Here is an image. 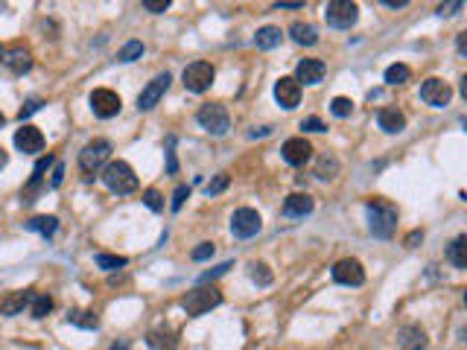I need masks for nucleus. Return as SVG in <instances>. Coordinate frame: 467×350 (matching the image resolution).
<instances>
[{
    "label": "nucleus",
    "mask_w": 467,
    "mask_h": 350,
    "mask_svg": "<svg viewBox=\"0 0 467 350\" xmlns=\"http://www.w3.org/2000/svg\"><path fill=\"white\" fill-rule=\"evenodd\" d=\"M330 111L336 117H350V111H354V99H347V97H336L330 102Z\"/></svg>",
    "instance_id": "obj_36"
},
{
    "label": "nucleus",
    "mask_w": 467,
    "mask_h": 350,
    "mask_svg": "<svg viewBox=\"0 0 467 350\" xmlns=\"http://www.w3.org/2000/svg\"><path fill=\"white\" fill-rule=\"evenodd\" d=\"M144 41H137V38H132V41H126L120 50H117V61H123V64H128V61H137L140 56H144Z\"/></svg>",
    "instance_id": "obj_29"
},
{
    "label": "nucleus",
    "mask_w": 467,
    "mask_h": 350,
    "mask_svg": "<svg viewBox=\"0 0 467 350\" xmlns=\"http://www.w3.org/2000/svg\"><path fill=\"white\" fill-rule=\"evenodd\" d=\"M421 99L426 102V106H432V108H444V106H450V99H452V88H450V82L432 76V79H426L421 85Z\"/></svg>",
    "instance_id": "obj_12"
},
{
    "label": "nucleus",
    "mask_w": 467,
    "mask_h": 350,
    "mask_svg": "<svg viewBox=\"0 0 467 350\" xmlns=\"http://www.w3.org/2000/svg\"><path fill=\"white\" fill-rule=\"evenodd\" d=\"M447 260L456 269H467V237L464 233H459V237L447 245Z\"/></svg>",
    "instance_id": "obj_25"
},
{
    "label": "nucleus",
    "mask_w": 467,
    "mask_h": 350,
    "mask_svg": "<svg viewBox=\"0 0 467 350\" xmlns=\"http://www.w3.org/2000/svg\"><path fill=\"white\" fill-rule=\"evenodd\" d=\"M383 6H388V9H403L406 0H383Z\"/></svg>",
    "instance_id": "obj_49"
},
{
    "label": "nucleus",
    "mask_w": 467,
    "mask_h": 350,
    "mask_svg": "<svg viewBox=\"0 0 467 350\" xmlns=\"http://www.w3.org/2000/svg\"><path fill=\"white\" fill-rule=\"evenodd\" d=\"M94 260H97V266L99 269H106V271H114V269H123L128 260H126V257H117V254H97L94 257Z\"/></svg>",
    "instance_id": "obj_35"
},
{
    "label": "nucleus",
    "mask_w": 467,
    "mask_h": 350,
    "mask_svg": "<svg viewBox=\"0 0 467 350\" xmlns=\"http://www.w3.org/2000/svg\"><path fill=\"white\" fill-rule=\"evenodd\" d=\"M32 295H35V292H30V289L6 295L3 301H0V315H6V318H12V315H21L23 309H27V307L32 304Z\"/></svg>",
    "instance_id": "obj_20"
},
{
    "label": "nucleus",
    "mask_w": 467,
    "mask_h": 350,
    "mask_svg": "<svg viewBox=\"0 0 467 350\" xmlns=\"http://www.w3.org/2000/svg\"><path fill=\"white\" fill-rule=\"evenodd\" d=\"M15 146H18L23 155L41 152V149H44V135H41V128H38V126H30V123H23L18 132H15Z\"/></svg>",
    "instance_id": "obj_15"
},
{
    "label": "nucleus",
    "mask_w": 467,
    "mask_h": 350,
    "mask_svg": "<svg viewBox=\"0 0 467 350\" xmlns=\"http://www.w3.org/2000/svg\"><path fill=\"white\" fill-rule=\"evenodd\" d=\"M53 164H56L53 155H44V158H38V164L32 166V178H30V184L23 187V193H21V199H23V202H35L38 190L44 187V173H47Z\"/></svg>",
    "instance_id": "obj_17"
},
{
    "label": "nucleus",
    "mask_w": 467,
    "mask_h": 350,
    "mask_svg": "<svg viewBox=\"0 0 467 350\" xmlns=\"http://www.w3.org/2000/svg\"><path fill=\"white\" fill-rule=\"evenodd\" d=\"M0 56H3V47H0Z\"/></svg>",
    "instance_id": "obj_53"
},
{
    "label": "nucleus",
    "mask_w": 467,
    "mask_h": 350,
    "mask_svg": "<svg viewBox=\"0 0 467 350\" xmlns=\"http://www.w3.org/2000/svg\"><path fill=\"white\" fill-rule=\"evenodd\" d=\"M234 263H222V266H216V269H211V271H204V275L199 278V283H211L213 278H219V275H225V271L231 269Z\"/></svg>",
    "instance_id": "obj_45"
},
{
    "label": "nucleus",
    "mask_w": 467,
    "mask_h": 350,
    "mask_svg": "<svg viewBox=\"0 0 467 350\" xmlns=\"http://www.w3.org/2000/svg\"><path fill=\"white\" fill-rule=\"evenodd\" d=\"M365 213H368V231L377 240H392L397 231V207L385 199H368L365 202Z\"/></svg>",
    "instance_id": "obj_1"
},
{
    "label": "nucleus",
    "mask_w": 467,
    "mask_h": 350,
    "mask_svg": "<svg viewBox=\"0 0 467 350\" xmlns=\"http://www.w3.org/2000/svg\"><path fill=\"white\" fill-rule=\"evenodd\" d=\"M459 9H464V3H461V0H452V3H441L435 12H438L441 18H450V15H456Z\"/></svg>",
    "instance_id": "obj_44"
},
{
    "label": "nucleus",
    "mask_w": 467,
    "mask_h": 350,
    "mask_svg": "<svg viewBox=\"0 0 467 350\" xmlns=\"http://www.w3.org/2000/svg\"><path fill=\"white\" fill-rule=\"evenodd\" d=\"M50 309H53V298L44 295V292H35V295H32V304H30L32 318H44Z\"/></svg>",
    "instance_id": "obj_32"
},
{
    "label": "nucleus",
    "mask_w": 467,
    "mask_h": 350,
    "mask_svg": "<svg viewBox=\"0 0 467 350\" xmlns=\"http://www.w3.org/2000/svg\"><path fill=\"white\" fill-rule=\"evenodd\" d=\"M249 278L257 283V286H269L271 283V269L266 263H251L249 266Z\"/></svg>",
    "instance_id": "obj_34"
},
{
    "label": "nucleus",
    "mask_w": 467,
    "mask_h": 350,
    "mask_svg": "<svg viewBox=\"0 0 467 350\" xmlns=\"http://www.w3.org/2000/svg\"><path fill=\"white\" fill-rule=\"evenodd\" d=\"M173 146H175V137H166V173H170V175L178 173V161H175Z\"/></svg>",
    "instance_id": "obj_41"
},
{
    "label": "nucleus",
    "mask_w": 467,
    "mask_h": 350,
    "mask_svg": "<svg viewBox=\"0 0 467 350\" xmlns=\"http://www.w3.org/2000/svg\"><path fill=\"white\" fill-rule=\"evenodd\" d=\"M228 184H231V175H228V173H216V175L204 184V193H207V196H219V193L228 190Z\"/></svg>",
    "instance_id": "obj_33"
},
{
    "label": "nucleus",
    "mask_w": 467,
    "mask_h": 350,
    "mask_svg": "<svg viewBox=\"0 0 467 350\" xmlns=\"http://www.w3.org/2000/svg\"><path fill=\"white\" fill-rule=\"evenodd\" d=\"M108 350H128V342H114Z\"/></svg>",
    "instance_id": "obj_51"
},
{
    "label": "nucleus",
    "mask_w": 467,
    "mask_h": 350,
    "mask_svg": "<svg viewBox=\"0 0 467 350\" xmlns=\"http://www.w3.org/2000/svg\"><path fill=\"white\" fill-rule=\"evenodd\" d=\"M88 102H90V111H94L99 120H111V117H117V114H120V108H123L120 94L111 90V88H97Z\"/></svg>",
    "instance_id": "obj_9"
},
{
    "label": "nucleus",
    "mask_w": 467,
    "mask_h": 350,
    "mask_svg": "<svg viewBox=\"0 0 467 350\" xmlns=\"http://www.w3.org/2000/svg\"><path fill=\"white\" fill-rule=\"evenodd\" d=\"M421 240H423V231H412V233H409V237H406L403 242H406V249H414V245H418Z\"/></svg>",
    "instance_id": "obj_47"
},
{
    "label": "nucleus",
    "mask_w": 467,
    "mask_h": 350,
    "mask_svg": "<svg viewBox=\"0 0 467 350\" xmlns=\"http://www.w3.org/2000/svg\"><path fill=\"white\" fill-rule=\"evenodd\" d=\"M213 76H216V70L211 61H193L184 68L181 79H184V88L193 90V94H204V90L213 85Z\"/></svg>",
    "instance_id": "obj_8"
},
{
    "label": "nucleus",
    "mask_w": 467,
    "mask_h": 350,
    "mask_svg": "<svg viewBox=\"0 0 467 350\" xmlns=\"http://www.w3.org/2000/svg\"><path fill=\"white\" fill-rule=\"evenodd\" d=\"M3 123H6V117H3V111H0V128H3Z\"/></svg>",
    "instance_id": "obj_52"
},
{
    "label": "nucleus",
    "mask_w": 467,
    "mask_h": 350,
    "mask_svg": "<svg viewBox=\"0 0 467 350\" xmlns=\"http://www.w3.org/2000/svg\"><path fill=\"white\" fill-rule=\"evenodd\" d=\"M144 204L149 207V211L161 213V211H164V196H161L158 190H146V193H144Z\"/></svg>",
    "instance_id": "obj_37"
},
{
    "label": "nucleus",
    "mask_w": 467,
    "mask_h": 350,
    "mask_svg": "<svg viewBox=\"0 0 467 350\" xmlns=\"http://www.w3.org/2000/svg\"><path fill=\"white\" fill-rule=\"evenodd\" d=\"M301 128H304V132H324L327 126H324L318 117H307V120H301Z\"/></svg>",
    "instance_id": "obj_46"
},
{
    "label": "nucleus",
    "mask_w": 467,
    "mask_h": 350,
    "mask_svg": "<svg viewBox=\"0 0 467 350\" xmlns=\"http://www.w3.org/2000/svg\"><path fill=\"white\" fill-rule=\"evenodd\" d=\"M280 155H283V161H287V164L304 166L309 158H313V146H309L307 137H289L287 144L280 146Z\"/></svg>",
    "instance_id": "obj_13"
},
{
    "label": "nucleus",
    "mask_w": 467,
    "mask_h": 350,
    "mask_svg": "<svg viewBox=\"0 0 467 350\" xmlns=\"http://www.w3.org/2000/svg\"><path fill=\"white\" fill-rule=\"evenodd\" d=\"M275 99H278L280 108L292 111L298 102H301V85H298L292 76H280V79L275 82Z\"/></svg>",
    "instance_id": "obj_14"
},
{
    "label": "nucleus",
    "mask_w": 467,
    "mask_h": 350,
    "mask_svg": "<svg viewBox=\"0 0 467 350\" xmlns=\"http://www.w3.org/2000/svg\"><path fill=\"white\" fill-rule=\"evenodd\" d=\"M146 347L149 350H175L178 347V336L173 330H166V327H155L146 333Z\"/></svg>",
    "instance_id": "obj_22"
},
{
    "label": "nucleus",
    "mask_w": 467,
    "mask_h": 350,
    "mask_svg": "<svg viewBox=\"0 0 467 350\" xmlns=\"http://www.w3.org/2000/svg\"><path fill=\"white\" fill-rule=\"evenodd\" d=\"M409 76H412L409 64L397 61V64H392V68H385V85H403V82H409Z\"/></svg>",
    "instance_id": "obj_31"
},
{
    "label": "nucleus",
    "mask_w": 467,
    "mask_h": 350,
    "mask_svg": "<svg viewBox=\"0 0 467 350\" xmlns=\"http://www.w3.org/2000/svg\"><path fill=\"white\" fill-rule=\"evenodd\" d=\"M324 73H327V64H324L321 59H304V61H298V68H295V76L292 79L298 85H318L324 79Z\"/></svg>",
    "instance_id": "obj_16"
},
{
    "label": "nucleus",
    "mask_w": 467,
    "mask_h": 350,
    "mask_svg": "<svg viewBox=\"0 0 467 350\" xmlns=\"http://www.w3.org/2000/svg\"><path fill=\"white\" fill-rule=\"evenodd\" d=\"M41 106H44V99H41V97H30L27 102H23V108H21V114H18V117H21V123H23V120H27V117H30V114H35V111H38V108H41Z\"/></svg>",
    "instance_id": "obj_40"
},
{
    "label": "nucleus",
    "mask_w": 467,
    "mask_h": 350,
    "mask_svg": "<svg viewBox=\"0 0 467 350\" xmlns=\"http://www.w3.org/2000/svg\"><path fill=\"white\" fill-rule=\"evenodd\" d=\"M144 9L152 12V15H161V12L170 9V0H144Z\"/></svg>",
    "instance_id": "obj_43"
},
{
    "label": "nucleus",
    "mask_w": 467,
    "mask_h": 350,
    "mask_svg": "<svg viewBox=\"0 0 467 350\" xmlns=\"http://www.w3.org/2000/svg\"><path fill=\"white\" fill-rule=\"evenodd\" d=\"M61 181H64V164L56 161V164H53V173H50L47 187H50V190H56V187H61Z\"/></svg>",
    "instance_id": "obj_42"
},
{
    "label": "nucleus",
    "mask_w": 467,
    "mask_h": 350,
    "mask_svg": "<svg viewBox=\"0 0 467 350\" xmlns=\"http://www.w3.org/2000/svg\"><path fill=\"white\" fill-rule=\"evenodd\" d=\"M27 231H35V233H41L44 240H50L59 231V219L56 216H32L27 222Z\"/></svg>",
    "instance_id": "obj_27"
},
{
    "label": "nucleus",
    "mask_w": 467,
    "mask_h": 350,
    "mask_svg": "<svg viewBox=\"0 0 467 350\" xmlns=\"http://www.w3.org/2000/svg\"><path fill=\"white\" fill-rule=\"evenodd\" d=\"M6 164H9V155H6V149H3V146H0V170H3Z\"/></svg>",
    "instance_id": "obj_50"
},
{
    "label": "nucleus",
    "mask_w": 467,
    "mask_h": 350,
    "mask_svg": "<svg viewBox=\"0 0 467 350\" xmlns=\"http://www.w3.org/2000/svg\"><path fill=\"white\" fill-rule=\"evenodd\" d=\"M111 161V144L108 140H90V144L82 146L79 152V170L85 173V178L90 181L97 173H102V166H106Z\"/></svg>",
    "instance_id": "obj_4"
},
{
    "label": "nucleus",
    "mask_w": 467,
    "mask_h": 350,
    "mask_svg": "<svg viewBox=\"0 0 467 350\" xmlns=\"http://www.w3.org/2000/svg\"><path fill=\"white\" fill-rule=\"evenodd\" d=\"M219 304H222V289L219 286H207V283H199L196 289H190L184 298H181V307H184V313L193 315V318H199L204 313H211V309H216Z\"/></svg>",
    "instance_id": "obj_2"
},
{
    "label": "nucleus",
    "mask_w": 467,
    "mask_h": 350,
    "mask_svg": "<svg viewBox=\"0 0 467 350\" xmlns=\"http://www.w3.org/2000/svg\"><path fill=\"white\" fill-rule=\"evenodd\" d=\"M289 35H292V41L301 44V47H313L318 41V30L309 21H295L289 27Z\"/></svg>",
    "instance_id": "obj_24"
},
{
    "label": "nucleus",
    "mask_w": 467,
    "mask_h": 350,
    "mask_svg": "<svg viewBox=\"0 0 467 350\" xmlns=\"http://www.w3.org/2000/svg\"><path fill=\"white\" fill-rule=\"evenodd\" d=\"M377 123L385 135H400L406 128V117L400 114L397 108H380L377 111Z\"/></svg>",
    "instance_id": "obj_23"
},
{
    "label": "nucleus",
    "mask_w": 467,
    "mask_h": 350,
    "mask_svg": "<svg viewBox=\"0 0 467 350\" xmlns=\"http://www.w3.org/2000/svg\"><path fill=\"white\" fill-rule=\"evenodd\" d=\"M316 175L321 181H330L339 175V161H336V155H321L318 164H316Z\"/></svg>",
    "instance_id": "obj_30"
},
{
    "label": "nucleus",
    "mask_w": 467,
    "mask_h": 350,
    "mask_svg": "<svg viewBox=\"0 0 467 350\" xmlns=\"http://www.w3.org/2000/svg\"><path fill=\"white\" fill-rule=\"evenodd\" d=\"M196 120H199V126L204 128V132H211L216 137L228 135V128H231L228 108L225 106H216V102H207V106H202L199 114H196Z\"/></svg>",
    "instance_id": "obj_5"
},
{
    "label": "nucleus",
    "mask_w": 467,
    "mask_h": 350,
    "mask_svg": "<svg viewBox=\"0 0 467 350\" xmlns=\"http://www.w3.org/2000/svg\"><path fill=\"white\" fill-rule=\"evenodd\" d=\"M280 38H283L280 27H260L254 35V47L257 50H275L280 44Z\"/></svg>",
    "instance_id": "obj_26"
},
{
    "label": "nucleus",
    "mask_w": 467,
    "mask_h": 350,
    "mask_svg": "<svg viewBox=\"0 0 467 350\" xmlns=\"http://www.w3.org/2000/svg\"><path fill=\"white\" fill-rule=\"evenodd\" d=\"M313 211H316V202L307 193H292V196L283 199V216L287 219H304Z\"/></svg>",
    "instance_id": "obj_19"
},
{
    "label": "nucleus",
    "mask_w": 467,
    "mask_h": 350,
    "mask_svg": "<svg viewBox=\"0 0 467 350\" xmlns=\"http://www.w3.org/2000/svg\"><path fill=\"white\" fill-rule=\"evenodd\" d=\"M99 178L111 193H117V196H128V193L137 190V175L126 161H108L106 166H102Z\"/></svg>",
    "instance_id": "obj_3"
},
{
    "label": "nucleus",
    "mask_w": 467,
    "mask_h": 350,
    "mask_svg": "<svg viewBox=\"0 0 467 350\" xmlns=\"http://www.w3.org/2000/svg\"><path fill=\"white\" fill-rule=\"evenodd\" d=\"M397 347L400 350H423L426 347V333L418 324H409V327H400L397 333Z\"/></svg>",
    "instance_id": "obj_21"
},
{
    "label": "nucleus",
    "mask_w": 467,
    "mask_h": 350,
    "mask_svg": "<svg viewBox=\"0 0 467 350\" xmlns=\"http://www.w3.org/2000/svg\"><path fill=\"white\" fill-rule=\"evenodd\" d=\"M359 18V6L350 3V0H330L327 9H324V21L333 30H350Z\"/></svg>",
    "instance_id": "obj_6"
},
{
    "label": "nucleus",
    "mask_w": 467,
    "mask_h": 350,
    "mask_svg": "<svg viewBox=\"0 0 467 350\" xmlns=\"http://www.w3.org/2000/svg\"><path fill=\"white\" fill-rule=\"evenodd\" d=\"M187 199H190V187H187V184H178L175 193H173V213H178L181 207H184Z\"/></svg>",
    "instance_id": "obj_38"
},
{
    "label": "nucleus",
    "mask_w": 467,
    "mask_h": 350,
    "mask_svg": "<svg viewBox=\"0 0 467 350\" xmlns=\"http://www.w3.org/2000/svg\"><path fill=\"white\" fill-rule=\"evenodd\" d=\"M170 82H173V76L166 70L155 76V79L137 94V111H152L155 106H158V102L164 99V94H166V88H170Z\"/></svg>",
    "instance_id": "obj_10"
},
{
    "label": "nucleus",
    "mask_w": 467,
    "mask_h": 350,
    "mask_svg": "<svg viewBox=\"0 0 467 350\" xmlns=\"http://www.w3.org/2000/svg\"><path fill=\"white\" fill-rule=\"evenodd\" d=\"M275 9H304V0H295V3H275Z\"/></svg>",
    "instance_id": "obj_48"
},
{
    "label": "nucleus",
    "mask_w": 467,
    "mask_h": 350,
    "mask_svg": "<svg viewBox=\"0 0 467 350\" xmlns=\"http://www.w3.org/2000/svg\"><path fill=\"white\" fill-rule=\"evenodd\" d=\"M193 260H196V263H202V260H211V257H213V242H199L196 245V249H193Z\"/></svg>",
    "instance_id": "obj_39"
},
{
    "label": "nucleus",
    "mask_w": 467,
    "mask_h": 350,
    "mask_svg": "<svg viewBox=\"0 0 467 350\" xmlns=\"http://www.w3.org/2000/svg\"><path fill=\"white\" fill-rule=\"evenodd\" d=\"M68 321L73 324V327H82V330H97L99 327V318H97V313H90V309H73V313H68Z\"/></svg>",
    "instance_id": "obj_28"
},
{
    "label": "nucleus",
    "mask_w": 467,
    "mask_h": 350,
    "mask_svg": "<svg viewBox=\"0 0 467 350\" xmlns=\"http://www.w3.org/2000/svg\"><path fill=\"white\" fill-rule=\"evenodd\" d=\"M3 64L15 73V76H23L30 68H32V53L23 44H15V47H6L3 50Z\"/></svg>",
    "instance_id": "obj_18"
},
{
    "label": "nucleus",
    "mask_w": 467,
    "mask_h": 350,
    "mask_svg": "<svg viewBox=\"0 0 467 350\" xmlns=\"http://www.w3.org/2000/svg\"><path fill=\"white\" fill-rule=\"evenodd\" d=\"M260 228H263V219H260V213H257L254 207H240V211H234L231 233L237 240H251V237L260 233Z\"/></svg>",
    "instance_id": "obj_7"
},
{
    "label": "nucleus",
    "mask_w": 467,
    "mask_h": 350,
    "mask_svg": "<svg viewBox=\"0 0 467 350\" xmlns=\"http://www.w3.org/2000/svg\"><path fill=\"white\" fill-rule=\"evenodd\" d=\"M330 275L336 283H342V286H362V283H365V269H362V263L354 260V257L339 260L330 269Z\"/></svg>",
    "instance_id": "obj_11"
}]
</instances>
